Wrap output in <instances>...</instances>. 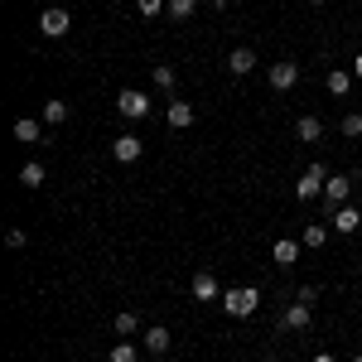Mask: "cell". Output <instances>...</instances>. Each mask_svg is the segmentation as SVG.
<instances>
[{
	"mask_svg": "<svg viewBox=\"0 0 362 362\" xmlns=\"http://www.w3.org/2000/svg\"><path fill=\"white\" fill-rule=\"evenodd\" d=\"M223 309L232 314V319H247V314H256V309H261V295H256L251 285H237V290H223Z\"/></svg>",
	"mask_w": 362,
	"mask_h": 362,
	"instance_id": "obj_1",
	"label": "cell"
},
{
	"mask_svg": "<svg viewBox=\"0 0 362 362\" xmlns=\"http://www.w3.org/2000/svg\"><path fill=\"white\" fill-rule=\"evenodd\" d=\"M73 29V15H68V5H49L44 15H39V34L44 39H63Z\"/></svg>",
	"mask_w": 362,
	"mask_h": 362,
	"instance_id": "obj_2",
	"label": "cell"
},
{
	"mask_svg": "<svg viewBox=\"0 0 362 362\" xmlns=\"http://www.w3.org/2000/svg\"><path fill=\"white\" fill-rule=\"evenodd\" d=\"M116 112L126 116V121H145V116H150V97L136 92V87H126V92L116 97Z\"/></svg>",
	"mask_w": 362,
	"mask_h": 362,
	"instance_id": "obj_3",
	"label": "cell"
},
{
	"mask_svg": "<svg viewBox=\"0 0 362 362\" xmlns=\"http://www.w3.org/2000/svg\"><path fill=\"white\" fill-rule=\"evenodd\" d=\"M324 179H329V169H324V165H309L305 174H300V184H295L300 203H309V198H319V194H324Z\"/></svg>",
	"mask_w": 362,
	"mask_h": 362,
	"instance_id": "obj_4",
	"label": "cell"
},
{
	"mask_svg": "<svg viewBox=\"0 0 362 362\" xmlns=\"http://www.w3.org/2000/svg\"><path fill=\"white\" fill-rule=\"evenodd\" d=\"M266 78H271V87H276V92H290V87L300 83V63L280 58V63H271V73H266Z\"/></svg>",
	"mask_w": 362,
	"mask_h": 362,
	"instance_id": "obj_5",
	"label": "cell"
},
{
	"mask_svg": "<svg viewBox=\"0 0 362 362\" xmlns=\"http://www.w3.org/2000/svg\"><path fill=\"white\" fill-rule=\"evenodd\" d=\"M309 324H314V305H305V300L285 305V314H280V329H300V334H305Z\"/></svg>",
	"mask_w": 362,
	"mask_h": 362,
	"instance_id": "obj_6",
	"label": "cell"
},
{
	"mask_svg": "<svg viewBox=\"0 0 362 362\" xmlns=\"http://www.w3.org/2000/svg\"><path fill=\"white\" fill-rule=\"evenodd\" d=\"M348 194H353V179H348V174H329V179H324V203H329V208H343Z\"/></svg>",
	"mask_w": 362,
	"mask_h": 362,
	"instance_id": "obj_7",
	"label": "cell"
},
{
	"mask_svg": "<svg viewBox=\"0 0 362 362\" xmlns=\"http://www.w3.org/2000/svg\"><path fill=\"white\" fill-rule=\"evenodd\" d=\"M112 155H116V160H121V165H136L140 155H145V140H140V136H131V131H126V136H116V140H112Z\"/></svg>",
	"mask_w": 362,
	"mask_h": 362,
	"instance_id": "obj_8",
	"label": "cell"
},
{
	"mask_svg": "<svg viewBox=\"0 0 362 362\" xmlns=\"http://www.w3.org/2000/svg\"><path fill=\"white\" fill-rule=\"evenodd\" d=\"M194 107H189V102H184V97H174V102H169V112H165V121H169V131H189V126H194Z\"/></svg>",
	"mask_w": 362,
	"mask_h": 362,
	"instance_id": "obj_9",
	"label": "cell"
},
{
	"mask_svg": "<svg viewBox=\"0 0 362 362\" xmlns=\"http://www.w3.org/2000/svg\"><path fill=\"white\" fill-rule=\"evenodd\" d=\"M194 300H223V285L213 271H198L194 276Z\"/></svg>",
	"mask_w": 362,
	"mask_h": 362,
	"instance_id": "obj_10",
	"label": "cell"
},
{
	"mask_svg": "<svg viewBox=\"0 0 362 362\" xmlns=\"http://www.w3.org/2000/svg\"><path fill=\"white\" fill-rule=\"evenodd\" d=\"M227 73H232V78L256 73V54H251V49H232V54H227Z\"/></svg>",
	"mask_w": 362,
	"mask_h": 362,
	"instance_id": "obj_11",
	"label": "cell"
},
{
	"mask_svg": "<svg viewBox=\"0 0 362 362\" xmlns=\"http://www.w3.org/2000/svg\"><path fill=\"white\" fill-rule=\"evenodd\" d=\"M15 140H25V145H39V140H44V121H34V116H20V121H15Z\"/></svg>",
	"mask_w": 362,
	"mask_h": 362,
	"instance_id": "obj_12",
	"label": "cell"
},
{
	"mask_svg": "<svg viewBox=\"0 0 362 362\" xmlns=\"http://www.w3.org/2000/svg\"><path fill=\"white\" fill-rule=\"evenodd\" d=\"M145 353H155V358L169 353V329L165 324H150V329H145Z\"/></svg>",
	"mask_w": 362,
	"mask_h": 362,
	"instance_id": "obj_13",
	"label": "cell"
},
{
	"mask_svg": "<svg viewBox=\"0 0 362 362\" xmlns=\"http://www.w3.org/2000/svg\"><path fill=\"white\" fill-rule=\"evenodd\" d=\"M39 121H44V126H63V121H68V102H63V97H49L44 112H39Z\"/></svg>",
	"mask_w": 362,
	"mask_h": 362,
	"instance_id": "obj_14",
	"label": "cell"
},
{
	"mask_svg": "<svg viewBox=\"0 0 362 362\" xmlns=\"http://www.w3.org/2000/svg\"><path fill=\"white\" fill-rule=\"evenodd\" d=\"M334 227L343 232V237H348V232H358V227H362V213H358V208H348V203H343V208H334Z\"/></svg>",
	"mask_w": 362,
	"mask_h": 362,
	"instance_id": "obj_15",
	"label": "cell"
},
{
	"mask_svg": "<svg viewBox=\"0 0 362 362\" xmlns=\"http://www.w3.org/2000/svg\"><path fill=\"white\" fill-rule=\"evenodd\" d=\"M295 136L305 140V145H314V140L324 136V121H319V116H300V121H295Z\"/></svg>",
	"mask_w": 362,
	"mask_h": 362,
	"instance_id": "obj_16",
	"label": "cell"
},
{
	"mask_svg": "<svg viewBox=\"0 0 362 362\" xmlns=\"http://www.w3.org/2000/svg\"><path fill=\"white\" fill-rule=\"evenodd\" d=\"M271 256H276V266H295V261H300V242H295V237H280Z\"/></svg>",
	"mask_w": 362,
	"mask_h": 362,
	"instance_id": "obj_17",
	"label": "cell"
},
{
	"mask_svg": "<svg viewBox=\"0 0 362 362\" xmlns=\"http://www.w3.org/2000/svg\"><path fill=\"white\" fill-rule=\"evenodd\" d=\"M44 179H49V169L39 165V160H25V165H20V184H25V189H39Z\"/></svg>",
	"mask_w": 362,
	"mask_h": 362,
	"instance_id": "obj_18",
	"label": "cell"
},
{
	"mask_svg": "<svg viewBox=\"0 0 362 362\" xmlns=\"http://www.w3.org/2000/svg\"><path fill=\"white\" fill-rule=\"evenodd\" d=\"M324 87H329L334 97H348V92H353V73H348V68H334V73L324 78Z\"/></svg>",
	"mask_w": 362,
	"mask_h": 362,
	"instance_id": "obj_19",
	"label": "cell"
},
{
	"mask_svg": "<svg viewBox=\"0 0 362 362\" xmlns=\"http://www.w3.org/2000/svg\"><path fill=\"white\" fill-rule=\"evenodd\" d=\"M198 5H203V0H169V5H165V15H169V20H189Z\"/></svg>",
	"mask_w": 362,
	"mask_h": 362,
	"instance_id": "obj_20",
	"label": "cell"
},
{
	"mask_svg": "<svg viewBox=\"0 0 362 362\" xmlns=\"http://www.w3.org/2000/svg\"><path fill=\"white\" fill-rule=\"evenodd\" d=\"M112 329H116L121 338H131V334H140V319L131 314V309H126V314H116V319H112Z\"/></svg>",
	"mask_w": 362,
	"mask_h": 362,
	"instance_id": "obj_21",
	"label": "cell"
},
{
	"mask_svg": "<svg viewBox=\"0 0 362 362\" xmlns=\"http://www.w3.org/2000/svg\"><path fill=\"white\" fill-rule=\"evenodd\" d=\"M324 242H329V227H324V223H309V227H305V247L319 251Z\"/></svg>",
	"mask_w": 362,
	"mask_h": 362,
	"instance_id": "obj_22",
	"label": "cell"
},
{
	"mask_svg": "<svg viewBox=\"0 0 362 362\" xmlns=\"http://www.w3.org/2000/svg\"><path fill=\"white\" fill-rule=\"evenodd\" d=\"M174 83H179V73H174L169 63H160V68H155V87H160V92H174Z\"/></svg>",
	"mask_w": 362,
	"mask_h": 362,
	"instance_id": "obj_23",
	"label": "cell"
},
{
	"mask_svg": "<svg viewBox=\"0 0 362 362\" xmlns=\"http://www.w3.org/2000/svg\"><path fill=\"white\" fill-rule=\"evenodd\" d=\"M338 131H343L348 140H358V136H362V112H348L343 121H338Z\"/></svg>",
	"mask_w": 362,
	"mask_h": 362,
	"instance_id": "obj_24",
	"label": "cell"
},
{
	"mask_svg": "<svg viewBox=\"0 0 362 362\" xmlns=\"http://www.w3.org/2000/svg\"><path fill=\"white\" fill-rule=\"evenodd\" d=\"M165 5H169V0H136V10L145 15V20H155V15H165Z\"/></svg>",
	"mask_w": 362,
	"mask_h": 362,
	"instance_id": "obj_25",
	"label": "cell"
},
{
	"mask_svg": "<svg viewBox=\"0 0 362 362\" xmlns=\"http://www.w3.org/2000/svg\"><path fill=\"white\" fill-rule=\"evenodd\" d=\"M112 362H140L136 343H116V348H112Z\"/></svg>",
	"mask_w": 362,
	"mask_h": 362,
	"instance_id": "obj_26",
	"label": "cell"
},
{
	"mask_svg": "<svg viewBox=\"0 0 362 362\" xmlns=\"http://www.w3.org/2000/svg\"><path fill=\"white\" fill-rule=\"evenodd\" d=\"M25 242H29V237H25V232H20V227H10V232H5V247H10V251H20V247H25Z\"/></svg>",
	"mask_w": 362,
	"mask_h": 362,
	"instance_id": "obj_27",
	"label": "cell"
},
{
	"mask_svg": "<svg viewBox=\"0 0 362 362\" xmlns=\"http://www.w3.org/2000/svg\"><path fill=\"white\" fill-rule=\"evenodd\" d=\"M353 78H358V83H362V54L353 58Z\"/></svg>",
	"mask_w": 362,
	"mask_h": 362,
	"instance_id": "obj_28",
	"label": "cell"
},
{
	"mask_svg": "<svg viewBox=\"0 0 362 362\" xmlns=\"http://www.w3.org/2000/svg\"><path fill=\"white\" fill-rule=\"evenodd\" d=\"M309 362H334V358H329V353H314V358H309Z\"/></svg>",
	"mask_w": 362,
	"mask_h": 362,
	"instance_id": "obj_29",
	"label": "cell"
},
{
	"mask_svg": "<svg viewBox=\"0 0 362 362\" xmlns=\"http://www.w3.org/2000/svg\"><path fill=\"white\" fill-rule=\"evenodd\" d=\"M203 5H213V10H223V5H227V0H203Z\"/></svg>",
	"mask_w": 362,
	"mask_h": 362,
	"instance_id": "obj_30",
	"label": "cell"
},
{
	"mask_svg": "<svg viewBox=\"0 0 362 362\" xmlns=\"http://www.w3.org/2000/svg\"><path fill=\"white\" fill-rule=\"evenodd\" d=\"M309 5H329V0H309Z\"/></svg>",
	"mask_w": 362,
	"mask_h": 362,
	"instance_id": "obj_31",
	"label": "cell"
},
{
	"mask_svg": "<svg viewBox=\"0 0 362 362\" xmlns=\"http://www.w3.org/2000/svg\"><path fill=\"white\" fill-rule=\"evenodd\" d=\"M353 362H362V353H358V358H353Z\"/></svg>",
	"mask_w": 362,
	"mask_h": 362,
	"instance_id": "obj_32",
	"label": "cell"
},
{
	"mask_svg": "<svg viewBox=\"0 0 362 362\" xmlns=\"http://www.w3.org/2000/svg\"><path fill=\"white\" fill-rule=\"evenodd\" d=\"M266 362H280V358H266Z\"/></svg>",
	"mask_w": 362,
	"mask_h": 362,
	"instance_id": "obj_33",
	"label": "cell"
},
{
	"mask_svg": "<svg viewBox=\"0 0 362 362\" xmlns=\"http://www.w3.org/2000/svg\"><path fill=\"white\" fill-rule=\"evenodd\" d=\"M358 314H362V300H358Z\"/></svg>",
	"mask_w": 362,
	"mask_h": 362,
	"instance_id": "obj_34",
	"label": "cell"
}]
</instances>
